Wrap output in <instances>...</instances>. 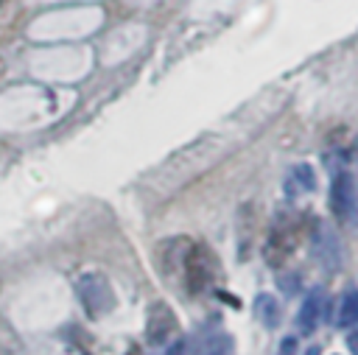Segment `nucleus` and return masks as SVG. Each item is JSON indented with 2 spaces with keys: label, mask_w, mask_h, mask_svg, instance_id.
<instances>
[{
  "label": "nucleus",
  "mask_w": 358,
  "mask_h": 355,
  "mask_svg": "<svg viewBox=\"0 0 358 355\" xmlns=\"http://www.w3.org/2000/svg\"><path fill=\"white\" fill-rule=\"evenodd\" d=\"M299 243V224L291 218H277L274 226L268 229L266 246H263V257L271 268H282L288 263V257L296 252Z\"/></svg>",
  "instance_id": "1"
},
{
  "label": "nucleus",
  "mask_w": 358,
  "mask_h": 355,
  "mask_svg": "<svg viewBox=\"0 0 358 355\" xmlns=\"http://www.w3.org/2000/svg\"><path fill=\"white\" fill-rule=\"evenodd\" d=\"M76 291H78V299L90 316H103L115 307V296H112V288H109L103 274H84L78 280Z\"/></svg>",
  "instance_id": "2"
},
{
  "label": "nucleus",
  "mask_w": 358,
  "mask_h": 355,
  "mask_svg": "<svg viewBox=\"0 0 358 355\" xmlns=\"http://www.w3.org/2000/svg\"><path fill=\"white\" fill-rule=\"evenodd\" d=\"M310 246H313V257L327 268V271H338L344 252H341V240L336 235V229L324 221H316L310 229Z\"/></svg>",
  "instance_id": "3"
},
{
  "label": "nucleus",
  "mask_w": 358,
  "mask_h": 355,
  "mask_svg": "<svg viewBox=\"0 0 358 355\" xmlns=\"http://www.w3.org/2000/svg\"><path fill=\"white\" fill-rule=\"evenodd\" d=\"M330 210L333 215L347 224L355 218V210H358V193H355V182L350 173H336L333 182H330Z\"/></svg>",
  "instance_id": "4"
},
{
  "label": "nucleus",
  "mask_w": 358,
  "mask_h": 355,
  "mask_svg": "<svg viewBox=\"0 0 358 355\" xmlns=\"http://www.w3.org/2000/svg\"><path fill=\"white\" fill-rule=\"evenodd\" d=\"M213 280V263L204 252V246H190L185 254V288L187 294H201Z\"/></svg>",
  "instance_id": "5"
},
{
  "label": "nucleus",
  "mask_w": 358,
  "mask_h": 355,
  "mask_svg": "<svg viewBox=\"0 0 358 355\" xmlns=\"http://www.w3.org/2000/svg\"><path fill=\"white\" fill-rule=\"evenodd\" d=\"M176 333H179V321H176L173 310H171L165 302L151 305L148 324H145V335H148V341H151V344H168Z\"/></svg>",
  "instance_id": "6"
},
{
  "label": "nucleus",
  "mask_w": 358,
  "mask_h": 355,
  "mask_svg": "<svg viewBox=\"0 0 358 355\" xmlns=\"http://www.w3.org/2000/svg\"><path fill=\"white\" fill-rule=\"evenodd\" d=\"M324 310H327V294H324L322 288H313V291L305 296V302H302V307H299V313H296V327H299V333H302V335H310V333L319 327Z\"/></svg>",
  "instance_id": "7"
},
{
  "label": "nucleus",
  "mask_w": 358,
  "mask_h": 355,
  "mask_svg": "<svg viewBox=\"0 0 358 355\" xmlns=\"http://www.w3.org/2000/svg\"><path fill=\"white\" fill-rule=\"evenodd\" d=\"M316 187V176H313V168L308 162H299L288 171V179H285V190L288 196H296V193H310Z\"/></svg>",
  "instance_id": "8"
},
{
  "label": "nucleus",
  "mask_w": 358,
  "mask_h": 355,
  "mask_svg": "<svg viewBox=\"0 0 358 355\" xmlns=\"http://www.w3.org/2000/svg\"><path fill=\"white\" fill-rule=\"evenodd\" d=\"M255 313H257L260 324L268 327V330H274V327L280 324V302H277L271 294H260V296L255 299Z\"/></svg>",
  "instance_id": "9"
},
{
  "label": "nucleus",
  "mask_w": 358,
  "mask_h": 355,
  "mask_svg": "<svg viewBox=\"0 0 358 355\" xmlns=\"http://www.w3.org/2000/svg\"><path fill=\"white\" fill-rule=\"evenodd\" d=\"M341 327H352V324H358V288H352V291H347L344 294V299H341V305H338V319H336Z\"/></svg>",
  "instance_id": "10"
},
{
  "label": "nucleus",
  "mask_w": 358,
  "mask_h": 355,
  "mask_svg": "<svg viewBox=\"0 0 358 355\" xmlns=\"http://www.w3.org/2000/svg\"><path fill=\"white\" fill-rule=\"evenodd\" d=\"M229 352H232V341L227 333H215L207 341V355H229Z\"/></svg>",
  "instance_id": "11"
},
{
  "label": "nucleus",
  "mask_w": 358,
  "mask_h": 355,
  "mask_svg": "<svg viewBox=\"0 0 358 355\" xmlns=\"http://www.w3.org/2000/svg\"><path fill=\"white\" fill-rule=\"evenodd\" d=\"M277 282H280V288H282L285 294H296V291H299V277H296V274H294V277H280Z\"/></svg>",
  "instance_id": "12"
},
{
  "label": "nucleus",
  "mask_w": 358,
  "mask_h": 355,
  "mask_svg": "<svg viewBox=\"0 0 358 355\" xmlns=\"http://www.w3.org/2000/svg\"><path fill=\"white\" fill-rule=\"evenodd\" d=\"M168 355H187V344H185V338H176V341L168 347Z\"/></svg>",
  "instance_id": "13"
},
{
  "label": "nucleus",
  "mask_w": 358,
  "mask_h": 355,
  "mask_svg": "<svg viewBox=\"0 0 358 355\" xmlns=\"http://www.w3.org/2000/svg\"><path fill=\"white\" fill-rule=\"evenodd\" d=\"M280 355H296V338H285L280 344Z\"/></svg>",
  "instance_id": "14"
},
{
  "label": "nucleus",
  "mask_w": 358,
  "mask_h": 355,
  "mask_svg": "<svg viewBox=\"0 0 358 355\" xmlns=\"http://www.w3.org/2000/svg\"><path fill=\"white\" fill-rule=\"evenodd\" d=\"M347 347H350L352 355H358V330H352V333L347 335Z\"/></svg>",
  "instance_id": "15"
},
{
  "label": "nucleus",
  "mask_w": 358,
  "mask_h": 355,
  "mask_svg": "<svg viewBox=\"0 0 358 355\" xmlns=\"http://www.w3.org/2000/svg\"><path fill=\"white\" fill-rule=\"evenodd\" d=\"M126 355H140V349H137V347H131V349H129Z\"/></svg>",
  "instance_id": "16"
},
{
  "label": "nucleus",
  "mask_w": 358,
  "mask_h": 355,
  "mask_svg": "<svg viewBox=\"0 0 358 355\" xmlns=\"http://www.w3.org/2000/svg\"><path fill=\"white\" fill-rule=\"evenodd\" d=\"M352 154H355V157H358V143H355V148H352Z\"/></svg>",
  "instance_id": "17"
}]
</instances>
